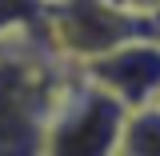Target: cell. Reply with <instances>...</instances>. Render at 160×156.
Wrapping results in <instances>:
<instances>
[{
	"mask_svg": "<svg viewBox=\"0 0 160 156\" xmlns=\"http://www.w3.org/2000/svg\"><path fill=\"white\" fill-rule=\"evenodd\" d=\"M72 64L48 40L0 44V156H40L44 128L56 108Z\"/></svg>",
	"mask_w": 160,
	"mask_h": 156,
	"instance_id": "obj_1",
	"label": "cell"
},
{
	"mask_svg": "<svg viewBox=\"0 0 160 156\" xmlns=\"http://www.w3.org/2000/svg\"><path fill=\"white\" fill-rule=\"evenodd\" d=\"M128 40H160V12H136L120 0H56L48 4V44L64 64H88Z\"/></svg>",
	"mask_w": 160,
	"mask_h": 156,
	"instance_id": "obj_2",
	"label": "cell"
},
{
	"mask_svg": "<svg viewBox=\"0 0 160 156\" xmlns=\"http://www.w3.org/2000/svg\"><path fill=\"white\" fill-rule=\"evenodd\" d=\"M124 116H128L124 104H116L108 92H100L92 80H84L72 68L48 116L40 156H120Z\"/></svg>",
	"mask_w": 160,
	"mask_h": 156,
	"instance_id": "obj_3",
	"label": "cell"
},
{
	"mask_svg": "<svg viewBox=\"0 0 160 156\" xmlns=\"http://www.w3.org/2000/svg\"><path fill=\"white\" fill-rule=\"evenodd\" d=\"M100 92L124 104L128 112L144 104H160V40H128L104 56H92L76 68Z\"/></svg>",
	"mask_w": 160,
	"mask_h": 156,
	"instance_id": "obj_4",
	"label": "cell"
},
{
	"mask_svg": "<svg viewBox=\"0 0 160 156\" xmlns=\"http://www.w3.org/2000/svg\"><path fill=\"white\" fill-rule=\"evenodd\" d=\"M48 40V0H0V44Z\"/></svg>",
	"mask_w": 160,
	"mask_h": 156,
	"instance_id": "obj_5",
	"label": "cell"
},
{
	"mask_svg": "<svg viewBox=\"0 0 160 156\" xmlns=\"http://www.w3.org/2000/svg\"><path fill=\"white\" fill-rule=\"evenodd\" d=\"M120 156H160V104H144L124 116Z\"/></svg>",
	"mask_w": 160,
	"mask_h": 156,
	"instance_id": "obj_6",
	"label": "cell"
},
{
	"mask_svg": "<svg viewBox=\"0 0 160 156\" xmlns=\"http://www.w3.org/2000/svg\"><path fill=\"white\" fill-rule=\"evenodd\" d=\"M120 4L136 8V12H160V0H120Z\"/></svg>",
	"mask_w": 160,
	"mask_h": 156,
	"instance_id": "obj_7",
	"label": "cell"
},
{
	"mask_svg": "<svg viewBox=\"0 0 160 156\" xmlns=\"http://www.w3.org/2000/svg\"><path fill=\"white\" fill-rule=\"evenodd\" d=\"M48 4H56V0H48Z\"/></svg>",
	"mask_w": 160,
	"mask_h": 156,
	"instance_id": "obj_8",
	"label": "cell"
}]
</instances>
